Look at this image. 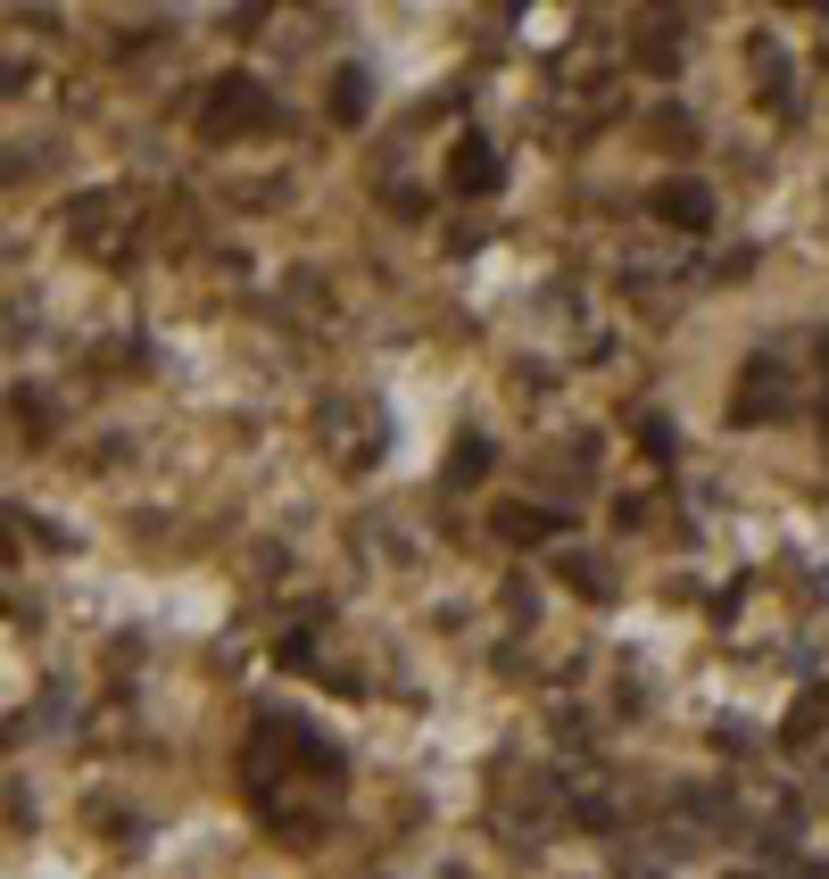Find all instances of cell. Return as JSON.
I'll return each mask as SVG.
<instances>
[{
	"instance_id": "cell-1",
	"label": "cell",
	"mask_w": 829,
	"mask_h": 879,
	"mask_svg": "<svg viewBox=\"0 0 829 879\" xmlns=\"http://www.w3.org/2000/svg\"><path fill=\"white\" fill-rule=\"evenodd\" d=\"M250 125H266V92H257L250 75H224L216 92H208L200 133H208V142H224V133H250Z\"/></svg>"
},
{
	"instance_id": "cell-2",
	"label": "cell",
	"mask_w": 829,
	"mask_h": 879,
	"mask_svg": "<svg viewBox=\"0 0 829 879\" xmlns=\"http://www.w3.org/2000/svg\"><path fill=\"white\" fill-rule=\"evenodd\" d=\"M448 183L456 191H489V183H498V150H489L482 133H465V142L448 150Z\"/></svg>"
},
{
	"instance_id": "cell-3",
	"label": "cell",
	"mask_w": 829,
	"mask_h": 879,
	"mask_svg": "<svg viewBox=\"0 0 829 879\" xmlns=\"http://www.w3.org/2000/svg\"><path fill=\"white\" fill-rule=\"evenodd\" d=\"M656 208H664L673 224H689V233H705V216H714V200H705L697 183H664V191H656Z\"/></svg>"
},
{
	"instance_id": "cell-4",
	"label": "cell",
	"mask_w": 829,
	"mask_h": 879,
	"mask_svg": "<svg viewBox=\"0 0 829 879\" xmlns=\"http://www.w3.org/2000/svg\"><path fill=\"white\" fill-rule=\"evenodd\" d=\"M482 473H489V448H482V440H465V448H456V465H448V482H456V489H473Z\"/></svg>"
},
{
	"instance_id": "cell-5",
	"label": "cell",
	"mask_w": 829,
	"mask_h": 879,
	"mask_svg": "<svg viewBox=\"0 0 829 879\" xmlns=\"http://www.w3.org/2000/svg\"><path fill=\"white\" fill-rule=\"evenodd\" d=\"M357 100H365V75H357V67H341V83H332V117H365Z\"/></svg>"
},
{
	"instance_id": "cell-6",
	"label": "cell",
	"mask_w": 829,
	"mask_h": 879,
	"mask_svg": "<svg viewBox=\"0 0 829 879\" xmlns=\"http://www.w3.org/2000/svg\"><path fill=\"white\" fill-rule=\"evenodd\" d=\"M821 730V697H805V714H797V723H788V738H797V747H805V738H813Z\"/></svg>"
}]
</instances>
